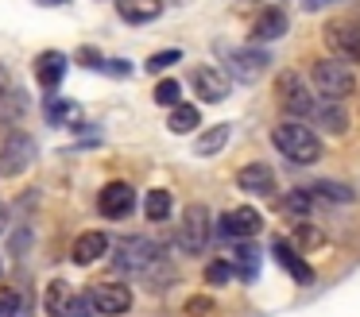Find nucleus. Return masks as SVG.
I'll return each mask as SVG.
<instances>
[{
  "instance_id": "obj_1",
  "label": "nucleus",
  "mask_w": 360,
  "mask_h": 317,
  "mask_svg": "<svg viewBox=\"0 0 360 317\" xmlns=\"http://www.w3.org/2000/svg\"><path fill=\"white\" fill-rule=\"evenodd\" d=\"M275 147H279L283 159L298 162V167H310V162L321 159V139L314 128H306L302 120H283L279 128L271 131Z\"/></svg>"
},
{
  "instance_id": "obj_2",
  "label": "nucleus",
  "mask_w": 360,
  "mask_h": 317,
  "mask_svg": "<svg viewBox=\"0 0 360 317\" xmlns=\"http://www.w3.org/2000/svg\"><path fill=\"white\" fill-rule=\"evenodd\" d=\"M310 85L326 101H345V97L356 93V70L345 58H318L310 70Z\"/></svg>"
},
{
  "instance_id": "obj_3",
  "label": "nucleus",
  "mask_w": 360,
  "mask_h": 317,
  "mask_svg": "<svg viewBox=\"0 0 360 317\" xmlns=\"http://www.w3.org/2000/svg\"><path fill=\"white\" fill-rule=\"evenodd\" d=\"M275 97H279V108L290 116V120H306V116H314V108H318L306 77L295 74V70H287V74L275 77Z\"/></svg>"
},
{
  "instance_id": "obj_4",
  "label": "nucleus",
  "mask_w": 360,
  "mask_h": 317,
  "mask_svg": "<svg viewBox=\"0 0 360 317\" xmlns=\"http://www.w3.org/2000/svg\"><path fill=\"white\" fill-rule=\"evenodd\" d=\"M326 43L333 51V58L345 62H360V20L352 15H337L326 23Z\"/></svg>"
},
{
  "instance_id": "obj_5",
  "label": "nucleus",
  "mask_w": 360,
  "mask_h": 317,
  "mask_svg": "<svg viewBox=\"0 0 360 317\" xmlns=\"http://www.w3.org/2000/svg\"><path fill=\"white\" fill-rule=\"evenodd\" d=\"M159 263V244H151V240L143 236H128L117 244V252H112V267L117 271H151Z\"/></svg>"
},
{
  "instance_id": "obj_6",
  "label": "nucleus",
  "mask_w": 360,
  "mask_h": 317,
  "mask_svg": "<svg viewBox=\"0 0 360 317\" xmlns=\"http://www.w3.org/2000/svg\"><path fill=\"white\" fill-rule=\"evenodd\" d=\"M35 162V139L27 136V131L12 128L8 136H4V143H0V174H24L27 167Z\"/></svg>"
},
{
  "instance_id": "obj_7",
  "label": "nucleus",
  "mask_w": 360,
  "mask_h": 317,
  "mask_svg": "<svg viewBox=\"0 0 360 317\" xmlns=\"http://www.w3.org/2000/svg\"><path fill=\"white\" fill-rule=\"evenodd\" d=\"M174 240H179V247L186 255L202 252L205 240H210V209H205V205H190L186 213H182V224H179V232H174Z\"/></svg>"
},
{
  "instance_id": "obj_8",
  "label": "nucleus",
  "mask_w": 360,
  "mask_h": 317,
  "mask_svg": "<svg viewBox=\"0 0 360 317\" xmlns=\"http://www.w3.org/2000/svg\"><path fill=\"white\" fill-rule=\"evenodd\" d=\"M89 302H94L97 313L105 317H120L132 309V290L124 283H94L89 286Z\"/></svg>"
},
{
  "instance_id": "obj_9",
  "label": "nucleus",
  "mask_w": 360,
  "mask_h": 317,
  "mask_svg": "<svg viewBox=\"0 0 360 317\" xmlns=\"http://www.w3.org/2000/svg\"><path fill=\"white\" fill-rule=\"evenodd\" d=\"M190 85H194L198 101H205V105H217V101L229 97V89H233V77H229L225 70H217V66H198L194 74H190Z\"/></svg>"
},
{
  "instance_id": "obj_10",
  "label": "nucleus",
  "mask_w": 360,
  "mask_h": 317,
  "mask_svg": "<svg viewBox=\"0 0 360 317\" xmlns=\"http://www.w3.org/2000/svg\"><path fill=\"white\" fill-rule=\"evenodd\" d=\"M221 58H225V74L233 82H256L259 70L267 66L264 51H221Z\"/></svg>"
},
{
  "instance_id": "obj_11",
  "label": "nucleus",
  "mask_w": 360,
  "mask_h": 317,
  "mask_svg": "<svg viewBox=\"0 0 360 317\" xmlns=\"http://www.w3.org/2000/svg\"><path fill=\"white\" fill-rule=\"evenodd\" d=\"M97 209H101L109 221H120V216H128L136 209V190L128 182H109L101 190V198H97Z\"/></svg>"
},
{
  "instance_id": "obj_12",
  "label": "nucleus",
  "mask_w": 360,
  "mask_h": 317,
  "mask_svg": "<svg viewBox=\"0 0 360 317\" xmlns=\"http://www.w3.org/2000/svg\"><path fill=\"white\" fill-rule=\"evenodd\" d=\"M259 228H264V216H259L252 205H240V209H233V213L221 216V236L248 240V236H256Z\"/></svg>"
},
{
  "instance_id": "obj_13",
  "label": "nucleus",
  "mask_w": 360,
  "mask_h": 317,
  "mask_svg": "<svg viewBox=\"0 0 360 317\" xmlns=\"http://www.w3.org/2000/svg\"><path fill=\"white\" fill-rule=\"evenodd\" d=\"M236 186L244 193H256V198H267L275 190V170L267 162H248V167L236 170Z\"/></svg>"
},
{
  "instance_id": "obj_14",
  "label": "nucleus",
  "mask_w": 360,
  "mask_h": 317,
  "mask_svg": "<svg viewBox=\"0 0 360 317\" xmlns=\"http://www.w3.org/2000/svg\"><path fill=\"white\" fill-rule=\"evenodd\" d=\"M287 27H290V20H287L283 8H264V12L256 15V23H252V43H271V39H279Z\"/></svg>"
},
{
  "instance_id": "obj_15",
  "label": "nucleus",
  "mask_w": 360,
  "mask_h": 317,
  "mask_svg": "<svg viewBox=\"0 0 360 317\" xmlns=\"http://www.w3.org/2000/svg\"><path fill=\"white\" fill-rule=\"evenodd\" d=\"M105 252H109V236L105 232H82L78 240H74V263L78 267H89V263L105 259Z\"/></svg>"
},
{
  "instance_id": "obj_16",
  "label": "nucleus",
  "mask_w": 360,
  "mask_h": 317,
  "mask_svg": "<svg viewBox=\"0 0 360 317\" xmlns=\"http://www.w3.org/2000/svg\"><path fill=\"white\" fill-rule=\"evenodd\" d=\"M63 77H66V54L47 51V54H39V58H35V82H39L43 89H55Z\"/></svg>"
},
{
  "instance_id": "obj_17",
  "label": "nucleus",
  "mask_w": 360,
  "mask_h": 317,
  "mask_svg": "<svg viewBox=\"0 0 360 317\" xmlns=\"http://www.w3.org/2000/svg\"><path fill=\"white\" fill-rule=\"evenodd\" d=\"M117 12L124 23H151L163 12V0H117Z\"/></svg>"
},
{
  "instance_id": "obj_18",
  "label": "nucleus",
  "mask_w": 360,
  "mask_h": 317,
  "mask_svg": "<svg viewBox=\"0 0 360 317\" xmlns=\"http://www.w3.org/2000/svg\"><path fill=\"white\" fill-rule=\"evenodd\" d=\"M271 252H275V259H279V267L287 271V275H295L298 283H310V278H314V271L306 267L302 259H298V252H295V247H287V240H275V244H271Z\"/></svg>"
},
{
  "instance_id": "obj_19",
  "label": "nucleus",
  "mask_w": 360,
  "mask_h": 317,
  "mask_svg": "<svg viewBox=\"0 0 360 317\" xmlns=\"http://www.w3.org/2000/svg\"><path fill=\"white\" fill-rule=\"evenodd\" d=\"M74 298H78V294H74L70 286L63 283V278H55V283L47 286V313H51V317H70Z\"/></svg>"
},
{
  "instance_id": "obj_20",
  "label": "nucleus",
  "mask_w": 360,
  "mask_h": 317,
  "mask_svg": "<svg viewBox=\"0 0 360 317\" xmlns=\"http://www.w3.org/2000/svg\"><path fill=\"white\" fill-rule=\"evenodd\" d=\"M229 139H233V124H217V128L202 131V136L194 139V155H217Z\"/></svg>"
},
{
  "instance_id": "obj_21",
  "label": "nucleus",
  "mask_w": 360,
  "mask_h": 317,
  "mask_svg": "<svg viewBox=\"0 0 360 317\" xmlns=\"http://www.w3.org/2000/svg\"><path fill=\"white\" fill-rule=\"evenodd\" d=\"M167 124H171V131L186 136V131H198V124H202V112H198V105H174L171 116H167Z\"/></svg>"
},
{
  "instance_id": "obj_22",
  "label": "nucleus",
  "mask_w": 360,
  "mask_h": 317,
  "mask_svg": "<svg viewBox=\"0 0 360 317\" xmlns=\"http://www.w3.org/2000/svg\"><path fill=\"white\" fill-rule=\"evenodd\" d=\"M314 120L321 124V131H333V136H341V131H345V112H341V105H337V101H326V105L318 101Z\"/></svg>"
},
{
  "instance_id": "obj_23",
  "label": "nucleus",
  "mask_w": 360,
  "mask_h": 317,
  "mask_svg": "<svg viewBox=\"0 0 360 317\" xmlns=\"http://www.w3.org/2000/svg\"><path fill=\"white\" fill-rule=\"evenodd\" d=\"M233 267H236V275H240L244 283H252V278H256V271H259V252L252 244H240L233 252Z\"/></svg>"
},
{
  "instance_id": "obj_24",
  "label": "nucleus",
  "mask_w": 360,
  "mask_h": 317,
  "mask_svg": "<svg viewBox=\"0 0 360 317\" xmlns=\"http://www.w3.org/2000/svg\"><path fill=\"white\" fill-rule=\"evenodd\" d=\"M171 205H174V201H171V193H167V190H151L148 198H143V213H148V221H155V224L171 216Z\"/></svg>"
},
{
  "instance_id": "obj_25",
  "label": "nucleus",
  "mask_w": 360,
  "mask_h": 317,
  "mask_svg": "<svg viewBox=\"0 0 360 317\" xmlns=\"http://www.w3.org/2000/svg\"><path fill=\"white\" fill-rule=\"evenodd\" d=\"M310 193H318V198H329V201H337V205H352V201H356V193H352L349 186H341V182H318Z\"/></svg>"
},
{
  "instance_id": "obj_26",
  "label": "nucleus",
  "mask_w": 360,
  "mask_h": 317,
  "mask_svg": "<svg viewBox=\"0 0 360 317\" xmlns=\"http://www.w3.org/2000/svg\"><path fill=\"white\" fill-rule=\"evenodd\" d=\"M233 278H236L233 259H213L210 267H205V283H213V286H225V283H233Z\"/></svg>"
},
{
  "instance_id": "obj_27",
  "label": "nucleus",
  "mask_w": 360,
  "mask_h": 317,
  "mask_svg": "<svg viewBox=\"0 0 360 317\" xmlns=\"http://www.w3.org/2000/svg\"><path fill=\"white\" fill-rule=\"evenodd\" d=\"M47 120L51 124L78 120V105H74V101H51V105H47Z\"/></svg>"
},
{
  "instance_id": "obj_28",
  "label": "nucleus",
  "mask_w": 360,
  "mask_h": 317,
  "mask_svg": "<svg viewBox=\"0 0 360 317\" xmlns=\"http://www.w3.org/2000/svg\"><path fill=\"white\" fill-rule=\"evenodd\" d=\"M310 205H314L310 190H290L287 201H283V209H287V213H295V216H306V213H310Z\"/></svg>"
},
{
  "instance_id": "obj_29",
  "label": "nucleus",
  "mask_w": 360,
  "mask_h": 317,
  "mask_svg": "<svg viewBox=\"0 0 360 317\" xmlns=\"http://www.w3.org/2000/svg\"><path fill=\"white\" fill-rule=\"evenodd\" d=\"M179 93H182V85L174 82V77H163V82L155 85V101H159L163 108H167V105H171V108L179 105Z\"/></svg>"
},
{
  "instance_id": "obj_30",
  "label": "nucleus",
  "mask_w": 360,
  "mask_h": 317,
  "mask_svg": "<svg viewBox=\"0 0 360 317\" xmlns=\"http://www.w3.org/2000/svg\"><path fill=\"white\" fill-rule=\"evenodd\" d=\"M20 290H8V286H0V317H16L20 313Z\"/></svg>"
},
{
  "instance_id": "obj_31",
  "label": "nucleus",
  "mask_w": 360,
  "mask_h": 317,
  "mask_svg": "<svg viewBox=\"0 0 360 317\" xmlns=\"http://www.w3.org/2000/svg\"><path fill=\"white\" fill-rule=\"evenodd\" d=\"M179 58H182V51H159V54H151V58H148V70H151V74H163V70L174 66Z\"/></svg>"
},
{
  "instance_id": "obj_32",
  "label": "nucleus",
  "mask_w": 360,
  "mask_h": 317,
  "mask_svg": "<svg viewBox=\"0 0 360 317\" xmlns=\"http://www.w3.org/2000/svg\"><path fill=\"white\" fill-rule=\"evenodd\" d=\"M210 309H213L210 298H190V302H186V313H190V317H205Z\"/></svg>"
},
{
  "instance_id": "obj_33",
  "label": "nucleus",
  "mask_w": 360,
  "mask_h": 317,
  "mask_svg": "<svg viewBox=\"0 0 360 317\" xmlns=\"http://www.w3.org/2000/svg\"><path fill=\"white\" fill-rule=\"evenodd\" d=\"M97 309H94V302H89V294L86 298H74V306H70V317H94Z\"/></svg>"
},
{
  "instance_id": "obj_34",
  "label": "nucleus",
  "mask_w": 360,
  "mask_h": 317,
  "mask_svg": "<svg viewBox=\"0 0 360 317\" xmlns=\"http://www.w3.org/2000/svg\"><path fill=\"white\" fill-rule=\"evenodd\" d=\"M12 93H16V85H12V77L4 74V66H0V108L12 101Z\"/></svg>"
},
{
  "instance_id": "obj_35",
  "label": "nucleus",
  "mask_w": 360,
  "mask_h": 317,
  "mask_svg": "<svg viewBox=\"0 0 360 317\" xmlns=\"http://www.w3.org/2000/svg\"><path fill=\"white\" fill-rule=\"evenodd\" d=\"M128 70H132L128 62H112V58H105V62H101V74H112V77H124Z\"/></svg>"
},
{
  "instance_id": "obj_36",
  "label": "nucleus",
  "mask_w": 360,
  "mask_h": 317,
  "mask_svg": "<svg viewBox=\"0 0 360 317\" xmlns=\"http://www.w3.org/2000/svg\"><path fill=\"white\" fill-rule=\"evenodd\" d=\"M298 240H302V244H318L321 232H310V224H298Z\"/></svg>"
},
{
  "instance_id": "obj_37",
  "label": "nucleus",
  "mask_w": 360,
  "mask_h": 317,
  "mask_svg": "<svg viewBox=\"0 0 360 317\" xmlns=\"http://www.w3.org/2000/svg\"><path fill=\"white\" fill-rule=\"evenodd\" d=\"M326 4H337V0H306V8H326Z\"/></svg>"
},
{
  "instance_id": "obj_38",
  "label": "nucleus",
  "mask_w": 360,
  "mask_h": 317,
  "mask_svg": "<svg viewBox=\"0 0 360 317\" xmlns=\"http://www.w3.org/2000/svg\"><path fill=\"white\" fill-rule=\"evenodd\" d=\"M4 228H8V209L0 205V232H4Z\"/></svg>"
},
{
  "instance_id": "obj_39",
  "label": "nucleus",
  "mask_w": 360,
  "mask_h": 317,
  "mask_svg": "<svg viewBox=\"0 0 360 317\" xmlns=\"http://www.w3.org/2000/svg\"><path fill=\"white\" fill-rule=\"evenodd\" d=\"M43 4H63V0H43Z\"/></svg>"
}]
</instances>
